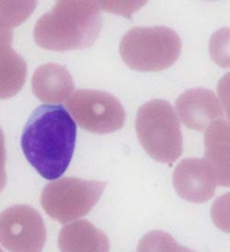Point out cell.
<instances>
[{
    "instance_id": "12",
    "label": "cell",
    "mask_w": 230,
    "mask_h": 252,
    "mask_svg": "<svg viewBox=\"0 0 230 252\" xmlns=\"http://www.w3.org/2000/svg\"><path fill=\"white\" fill-rule=\"evenodd\" d=\"M225 120L213 122L205 129V161L210 164L218 185L230 186V130Z\"/></svg>"
},
{
    "instance_id": "7",
    "label": "cell",
    "mask_w": 230,
    "mask_h": 252,
    "mask_svg": "<svg viewBox=\"0 0 230 252\" xmlns=\"http://www.w3.org/2000/svg\"><path fill=\"white\" fill-rule=\"evenodd\" d=\"M47 230L41 215L28 205H15L0 214V243L9 252H41Z\"/></svg>"
},
{
    "instance_id": "6",
    "label": "cell",
    "mask_w": 230,
    "mask_h": 252,
    "mask_svg": "<svg viewBox=\"0 0 230 252\" xmlns=\"http://www.w3.org/2000/svg\"><path fill=\"white\" fill-rule=\"evenodd\" d=\"M66 106L77 124L93 133H111L125 126L126 114L116 97L102 91L78 90Z\"/></svg>"
},
{
    "instance_id": "1",
    "label": "cell",
    "mask_w": 230,
    "mask_h": 252,
    "mask_svg": "<svg viewBox=\"0 0 230 252\" xmlns=\"http://www.w3.org/2000/svg\"><path fill=\"white\" fill-rule=\"evenodd\" d=\"M77 127L62 105L37 107L26 124L21 147L30 164L48 180L62 177L73 157Z\"/></svg>"
},
{
    "instance_id": "9",
    "label": "cell",
    "mask_w": 230,
    "mask_h": 252,
    "mask_svg": "<svg viewBox=\"0 0 230 252\" xmlns=\"http://www.w3.org/2000/svg\"><path fill=\"white\" fill-rule=\"evenodd\" d=\"M182 123L188 129L203 132L213 122L222 120L224 110L217 95L210 90H189L175 102Z\"/></svg>"
},
{
    "instance_id": "16",
    "label": "cell",
    "mask_w": 230,
    "mask_h": 252,
    "mask_svg": "<svg viewBox=\"0 0 230 252\" xmlns=\"http://www.w3.org/2000/svg\"><path fill=\"white\" fill-rule=\"evenodd\" d=\"M6 183V148L5 137L0 128V192L4 189Z\"/></svg>"
},
{
    "instance_id": "15",
    "label": "cell",
    "mask_w": 230,
    "mask_h": 252,
    "mask_svg": "<svg viewBox=\"0 0 230 252\" xmlns=\"http://www.w3.org/2000/svg\"><path fill=\"white\" fill-rule=\"evenodd\" d=\"M137 252H195L181 246L174 238L164 231L154 230L145 234L140 240Z\"/></svg>"
},
{
    "instance_id": "13",
    "label": "cell",
    "mask_w": 230,
    "mask_h": 252,
    "mask_svg": "<svg viewBox=\"0 0 230 252\" xmlns=\"http://www.w3.org/2000/svg\"><path fill=\"white\" fill-rule=\"evenodd\" d=\"M10 43L0 41V99L17 94L25 84L27 63L11 48Z\"/></svg>"
},
{
    "instance_id": "4",
    "label": "cell",
    "mask_w": 230,
    "mask_h": 252,
    "mask_svg": "<svg viewBox=\"0 0 230 252\" xmlns=\"http://www.w3.org/2000/svg\"><path fill=\"white\" fill-rule=\"evenodd\" d=\"M182 41L167 27H137L122 38L120 54L125 64L139 71L168 69L180 55Z\"/></svg>"
},
{
    "instance_id": "2",
    "label": "cell",
    "mask_w": 230,
    "mask_h": 252,
    "mask_svg": "<svg viewBox=\"0 0 230 252\" xmlns=\"http://www.w3.org/2000/svg\"><path fill=\"white\" fill-rule=\"evenodd\" d=\"M101 26L98 2L63 0L37 20L34 39L49 51L84 50L98 38Z\"/></svg>"
},
{
    "instance_id": "17",
    "label": "cell",
    "mask_w": 230,
    "mask_h": 252,
    "mask_svg": "<svg viewBox=\"0 0 230 252\" xmlns=\"http://www.w3.org/2000/svg\"><path fill=\"white\" fill-rule=\"evenodd\" d=\"M0 252H4L3 251H2V250H1V248H0Z\"/></svg>"
},
{
    "instance_id": "11",
    "label": "cell",
    "mask_w": 230,
    "mask_h": 252,
    "mask_svg": "<svg viewBox=\"0 0 230 252\" xmlns=\"http://www.w3.org/2000/svg\"><path fill=\"white\" fill-rule=\"evenodd\" d=\"M58 245L61 252H110V242L105 234L85 220L63 227Z\"/></svg>"
},
{
    "instance_id": "3",
    "label": "cell",
    "mask_w": 230,
    "mask_h": 252,
    "mask_svg": "<svg viewBox=\"0 0 230 252\" xmlns=\"http://www.w3.org/2000/svg\"><path fill=\"white\" fill-rule=\"evenodd\" d=\"M137 136L150 158L171 164L183 153L180 124L167 101L152 100L139 108L135 120Z\"/></svg>"
},
{
    "instance_id": "10",
    "label": "cell",
    "mask_w": 230,
    "mask_h": 252,
    "mask_svg": "<svg viewBox=\"0 0 230 252\" xmlns=\"http://www.w3.org/2000/svg\"><path fill=\"white\" fill-rule=\"evenodd\" d=\"M32 87L33 94L40 101L61 103L72 94L74 82L65 66L47 63L35 70Z\"/></svg>"
},
{
    "instance_id": "8",
    "label": "cell",
    "mask_w": 230,
    "mask_h": 252,
    "mask_svg": "<svg viewBox=\"0 0 230 252\" xmlns=\"http://www.w3.org/2000/svg\"><path fill=\"white\" fill-rule=\"evenodd\" d=\"M173 183L183 199L196 204L211 199L218 185L216 174L205 158L182 160L174 169Z\"/></svg>"
},
{
    "instance_id": "14",
    "label": "cell",
    "mask_w": 230,
    "mask_h": 252,
    "mask_svg": "<svg viewBox=\"0 0 230 252\" xmlns=\"http://www.w3.org/2000/svg\"><path fill=\"white\" fill-rule=\"evenodd\" d=\"M36 1H0V27L13 31L30 18Z\"/></svg>"
},
{
    "instance_id": "5",
    "label": "cell",
    "mask_w": 230,
    "mask_h": 252,
    "mask_svg": "<svg viewBox=\"0 0 230 252\" xmlns=\"http://www.w3.org/2000/svg\"><path fill=\"white\" fill-rule=\"evenodd\" d=\"M106 185L102 181L64 177L44 188L41 206L51 219L66 224L86 216L99 202Z\"/></svg>"
}]
</instances>
